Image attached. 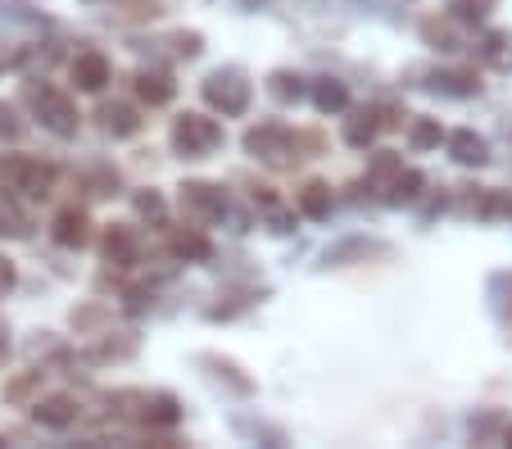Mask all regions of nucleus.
I'll list each match as a JSON object with an SVG mask.
<instances>
[{"instance_id":"1","label":"nucleus","mask_w":512,"mask_h":449,"mask_svg":"<svg viewBox=\"0 0 512 449\" xmlns=\"http://www.w3.org/2000/svg\"><path fill=\"white\" fill-rule=\"evenodd\" d=\"M223 146V127L213 123L209 114H177L173 118V150L182 159H209L213 150Z\"/></svg>"},{"instance_id":"2","label":"nucleus","mask_w":512,"mask_h":449,"mask_svg":"<svg viewBox=\"0 0 512 449\" xmlns=\"http://www.w3.org/2000/svg\"><path fill=\"white\" fill-rule=\"evenodd\" d=\"M28 105L37 109V118H41V127L46 132H55L59 141H73L78 137V105L64 96L59 87H28Z\"/></svg>"},{"instance_id":"3","label":"nucleus","mask_w":512,"mask_h":449,"mask_svg":"<svg viewBox=\"0 0 512 449\" xmlns=\"http://www.w3.org/2000/svg\"><path fill=\"white\" fill-rule=\"evenodd\" d=\"M250 82H245L241 69H218L204 78V105L218 109L223 118H245L250 114Z\"/></svg>"},{"instance_id":"4","label":"nucleus","mask_w":512,"mask_h":449,"mask_svg":"<svg viewBox=\"0 0 512 449\" xmlns=\"http://www.w3.org/2000/svg\"><path fill=\"white\" fill-rule=\"evenodd\" d=\"M0 182L10 186V191H23V196L41 200V196H50V186H55V168L32 155H10V159H0Z\"/></svg>"},{"instance_id":"5","label":"nucleus","mask_w":512,"mask_h":449,"mask_svg":"<svg viewBox=\"0 0 512 449\" xmlns=\"http://www.w3.org/2000/svg\"><path fill=\"white\" fill-rule=\"evenodd\" d=\"M245 150H250L254 159H263V164H290L295 137H290V127H281V123H259L245 132Z\"/></svg>"},{"instance_id":"6","label":"nucleus","mask_w":512,"mask_h":449,"mask_svg":"<svg viewBox=\"0 0 512 449\" xmlns=\"http://www.w3.org/2000/svg\"><path fill=\"white\" fill-rule=\"evenodd\" d=\"M177 200H182V214L191 223H213V218L227 214L223 186H209V182H182L177 186Z\"/></svg>"},{"instance_id":"7","label":"nucleus","mask_w":512,"mask_h":449,"mask_svg":"<svg viewBox=\"0 0 512 449\" xmlns=\"http://www.w3.org/2000/svg\"><path fill=\"white\" fill-rule=\"evenodd\" d=\"M68 78H73L78 91H105L109 87V59L100 55V50H82V55L73 59Z\"/></svg>"},{"instance_id":"8","label":"nucleus","mask_w":512,"mask_h":449,"mask_svg":"<svg viewBox=\"0 0 512 449\" xmlns=\"http://www.w3.org/2000/svg\"><path fill=\"white\" fill-rule=\"evenodd\" d=\"M195 363H200V368L209 372V377L218 381V386H227L232 395H254V377H245V372L236 368L232 359H223V354H200Z\"/></svg>"},{"instance_id":"9","label":"nucleus","mask_w":512,"mask_h":449,"mask_svg":"<svg viewBox=\"0 0 512 449\" xmlns=\"http://www.w3.org/2000/svg\"><path fill=\"white\" fill-rule=\"evenodd\" d=\"M96 118H100V132H109V137H136V132H141V123L145 118L136 114L132 105H123V100H109V105H100L96 109Z\"/></svg>"},{"instance_id":"10","label":"nucleus","mask_w":512,"mask_h":449,"mask_svg":"<svg viewBox=\"0 0 512 449\" xmlns=\"http://www.w3.org/2000/svg\"><path fill=\"white\" fill-rule=\"evenodd\" d=\"M449 159L463 168H481L485 159H490V146H485V137H476L472 127H458V132H449Z\"/></svg>"},{"instance_id":"11","label":"nucleus","mask_w":512,"mask_h":449,"mask_svg":"<svg viewBox=\"0 0 512 449\" xmlns=\"http://www.w3.org/2000/svg\"><path fill=\"white\" fill-rule=\"evenodd\" d=\"M136 418H141L145 427H177V422H182V404H177L168 391L141 395V409H136Z\"/></svg>"},{"instance_id":"12","label":"nucleus","mask_w":512,"mask_h":449,"mask_svg":"<svg viewBox=\"0 0 512 449\" xmlns=\"http://www.w3.org/2000/svg\"><path fill=\"white\" fill-rule=\"evenodd\" d=\"M386 127V118H381V105H368V109H354V118L345 123V141L354 150H368L372 141H377V132Z\"/></svg>"},{"instance_id":"13","label":"nucleus","mask_w":512,"mask_h":449,"mask_svg":"<svg viewBox=\"0 0 512 449\" xmlns=\"http://www.w3.org/2000/svg\"><path fill=\"white\" fill-rule=\"evenodd\" d=\"M32 418H37L41 427H50V431H64V427L78 422V404L68 400V395H50V400L32 404Z\"/></svg>"},{"instance_id":"14","label":"nucleus","mask_w":512,"mask_h":449,"mask_svg":"<svg viewBox=\"0 0 512 449\" xmlns=\"http://www.w3.org/2000/svg\"><path fill=\"white\" fill-rule=\"evenodd\" d=\"M295 205H300L304 218H313V223H322V218H331V205H336V196H331V186L327 182H304L300 186V196H295Z\"/></svg>"},{"instance_id":"15","label":"nucleus","mask_w":512,"mask_h":449,"mask_svg":"<svg viewBox=\"0 0 512 449\" xmlns=\"http://www.w3.org/2000/svg\"><path fill=\"white\" fill-rule=\"evenodd\" d=\"M431 91H445V96H476L481 91V78H476V69H445V73H431V82H426Z\"/></svg>"},{"instance_id":"16","label":"nucleus","mask_w":512,"mask_h":449,"mask_svg":"<svg viewBox=\"0 0 512 449\" xmlns=\"http://www.w3.org/2000/svg\"><path fill=\"white\" fill-rule=\"evenodd\" d=\"M87 214H82V209H59L55 214V241L64 245V250H82V245H87Z\"/></svg>"},{"instance_id":"17","label":"nucleus","mask_w":512,"mask_h":449,"mask_svg":"<svg viewBox=\"0 0 512 449\" xmlns=\"http://www.w3.org/2000/svg\"><path fill=\"white\" fill-rule=\"evenodd\" d=\"M372 254H377V259H386L390 245L386 241H363V236H354V241L331 245V250H327V264L331 268H345L349 259H372Z\"/></svg>"},{"instance_id":"18","label":"nucleus","mask_w":512,"mask_h":449,"mask_svg":"<svg viewBox=\"0 0 512 449\" xmlns=\"http://www.w3.org/2000/svg\"><path fill=\"white\" fill-rule=\"evenodd\" d=\"M132 87H136V100H145V105H150V109H155V105H168V100L177 96L173 78H168V73H150V69H145V73H136V82H132Z\"/></svg>"},{"instance_id":"19","label":"nucleus","mask_w":512,"mask_h":449,"mask_svg":"<svg viewBox=\"0 0 512 449\" xmlns=\"http://www.w3.org/2000/svg\"><path fill=\"white\" fill-rule=\"evenodd\" d=\"M87 5H109V14H118L127 23H155L164 14L159 0H87Z\"/></svg>"},{"instance_id":"20","label":"nucleus","mask_w":512,"mask_h":449,"mask_svg":"<svg viewBox=\"0 0 512 449\" xmlns=\"http://www.w3.org/2000/svg\"><path fill=\"white\" fill-rule=\"evenodd\" d=\"M41 381H46V372L41 368H28V372H19L14 381H5V404H37L41 400Z\"/></svg>"},{"instance_id":"21","label":"nucleus","mask_w":512,"mask_h":449,"mask_svg":"<svg viewBox=\"0 0 512 449\" xmlns=\"http://www.w3.org/2000/svg\"><path fill=\"white\" fill-rule=\"evenodd\" d=\"M173 254L177 259H186V264H209L213 259V241L204 232H173Z\"/></svg>"},{"instance_id":"22","label":"nucleus","mask_w":512,"mask_h":449,"mask_svg":"<svg viewBox=\"0 0 512 449\" xmlns=\"http://www.w3.org/2000/svg\"><path fill=\"white\" fill-rule=\"evenodd\" d=\"M105 259L118 268H132L136 264V236L132 227H109L105 232Z\"/></svg>"},{"instance_id":"23","label":"nucleus","mask_w":512,"mask_h":449,"mask_svg":"<svg viewBox=\"0 0 512 449\" xmlns=\"http://www.w3.org/2000/svg\"><path fill=\"white\" fill-rule=\"evenodd\" d=\"M422 173H417V168H399L395 173V182H390V191H386V200L390 205H413L417 196H422Z\"/></svg>"},{"instance_id":"24","label":"nucleus","mask_w":512,"mask_h":449,"mask_svg":"<svg viewBox=\"0 0 512 449\" xmlns=\"http://www.w3.org/2000/svg\"><path fill=\"white\" fill-rule=\"evenodd\" d=\"M313 105H318L322 114H340V109L349 105V91H345V82H336V78H322V82H313Z\"/></svg>"},{"instance_id":"25","label":"nucleus","mask_w":512,"mask_h":449,"mask_svg":"<svg viewBox=\"0 0 512 449\" xmlns=\"http://www.w3.org/2000/svg\"><path fill=\"white\" fill-rule=\"evenodd\" d=\"M268 91H272V100H281V105H295V100H304V78L300 73H290V69H277L268 78Z\"/></svg>"},{"instance_id":"26","label":"nucleus","mask_w":512,"mask_h":449,"mask_svg":"<svg viewBox=\"0 0 512 449\" xmlns=\"http://www.w3.org/2000/svg\"><path fill=\"white\" fill-rule=\"evenodd\" d=\"M0 236H5V241H23V236H32L28 214H23L19 205H10V200H0Z\"/></svg>"},{"instance_id":"27","label":"nucleus","mask_w":512,"mask_h":449,"mask_svg":"<svg viewBox=\"0 0 512 449\" xmlns=\"http://www.w3.org/2000/svg\"><path fill=\"white\" fill-rule=\"evenodd\" d=\"M440 137H445L440 118H413V127H408V141H413V150H435V146H440Z\"/></svg>"},{"instance_id":"28","label":"nucleus","mask_w":512,"mask_h":449,"mask_svg":"<svg viewBox=\"0 0 512 449\" xmlns=\"http://www.w3.org/2000/svg\"><path fill=\"white\" fill-rule=\"evenodd\" d=\"M232 427L241 431V436H250V440H268L272 449H281V445H286V431H281V427H268V422H250V418H236Z\"/></svg>"},{"instance_id":"29","label":"nucleus","mask_w":512,"mask_h":449,"mask_svg":"<svg viewBox=\"0 0 512 449\" xmlns=\"http://www.w3.org/2000/svg\"><path fill=\"white\" fill-rule=\"evenodd\" d=\"M490 10H494V0H449V14L458 23H481V19H490Z\"/></svg>"},{"instance_id":"30","label":"nucleus","mask_w":512,"mask_h":449,"mask_svg":"<svg viewBox=\"0 0 512 449\" xmlns=\"http://www.w3.org/2000/svg\"><path fill=\"white\" fill-rule=\"evenodd\" d=\"M481 59H485V64H494V69H508V64H512L508 37H503V32H490V37L481 41Z\"/></svg>"},{"instance_id":"31","label":"nucleus","mask_w":512,"mask_h":449,"mask_svg":"<svg viewBox=\"0 0 512 449\" xmlns=\"http://www.w3.org/2000/svg\"><path fill=\"white\" fill-rule=\"evenodd\" d=\"M422 37H426V46H435V50H458L454 28H449V23H440V19H426L422 23Z\"/></svg>"},{"instance_id":"32","label":"nucleus","mask_w":512,"mask_h":449,"mask_svg":"<svg viewBox=\"0 0 512 449\" xmlns=\"http://www.w3.org/2000/svg\"><path fill=\"white\" fill-rule=\"evenodd\" d=\"M19 137H23V118H19V109L0 100V141H19Z\"/></svg>"},{"instance_id":"33","label":"nucleus","mask_w":512,"mask_h":449,"mask_svg":"<svg viewBox=\"0 0 512 449\" xmlns=\"http://www.w3.org/2000/svg\"><path fill=\"white\" fill-rule=\"evenodd\" d=\"M132 205L141 218H164V196H159V191H136Z\"/></svg>"},{"instance_id":"34","label":"nucleus","mask_w":512,"mask_h":449,"mask_svg":"<svg viewBox=\"0 0 512 449\" xmlns=\"http://www.w3.org/2000/svg\"><path fill=\"white\" fill-rule=\"evenodd\" d=\"M173 46H177V55H182V59H195L204 50V37H200V32H177Z\"/></svg>"},{"instance_id":"35","label":"nucleus","mask_w":512,"mask_h":449,"mask_svg":"<svg viewBox=\"0 0 512 449\" xmlns=\"http://www.w3.org/2000/svg\"><path fill=\"white\" fill-rule=\"evenodd\" d=\"M399 168H404V164L395 159V150H381V155L372 159V177H395Z\"/></svg>"},{"instance_id":"36","label":"nucleus","mask_w":512,"mask_h":449,"mask_svg":"<svg viewBox=\"0 0 512 449\" xmlns=\"http://www.w3.org/2000/svg\"><path fill=\"white\" fill-rule=\"evenodd\" d=\"M14 282H19V273H14V259H5V254H0V300L14 291Z\"/></svg>"},{"instance_id":"37","label":"nucleus","mask_w":512,"mask_h":449,"mask_svg":"<svg viewBox=\"0 0 512 449\" xmlns=\"http://www.w3.org/2000/svg\"><path fill=\"white\" fill-rule=\"evenodd\" d=\"M5 354H10V332L0 327V363H5Z\"/></svg>"},{"instance_id":"38","label":"nucleus","mask_w":512,"mask_h":449,"mask_svg":"<svg viewBox=\"0 0 512 449\" xmlns=\"http://www.w3.org/2000/svg\"><path fill=\"white\" fill-rule=\"evenodd\" d=\"M503 440H508V445H512V427H508V431H503Z\"/></svg>"}]
</instances>
